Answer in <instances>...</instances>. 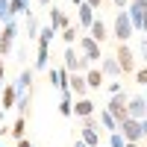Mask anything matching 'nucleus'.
I'll return each mask as SVG.
<instances>
[{"mask_svg":"<svg viewBox=\"0 0 147 147\" xmlns=\"http://www.w3.org/2000/svg\"><path fill=\"white\" fill-rule=\"evenodd\" d=\"M132 32H136V27H132V21H129V15H127V9H118L115 24H112V35L118 38V44H124L127 38H132Z\"/></svg>","mask_w":147,"mask_h":147,"instance_id":"nucleus-1","label":"nucleus"},{"mask_svg":"<svg viewBox=\"0 0 147 147\" xmlns=\"http://www.w3.org/2000/svg\"><path fill=\"white\" fill-rule=\"evenodd\" d=\"M127 103H129V94H127V91L112 94V97H109V103H106L109 115H112V118L118 121V127H121V124H124V121L129 118V112H127Z\"/></svg>","mask_w":147,"mask_h":147,"instance_id":"nucleus-2","label":"nucleus"},{"mask_svg":"<svg viewBox=\"0 0 147 147\" xmlns=\"http://www.w3.org/2000/svg\"><path fill=\"white\" fill-rule=\"evenodd\" d=\"M15 35H18V21L3 24V30H0V59L12 53V47H15Z\"/></svg>","mask_w":147,"mask_h":147,"instance_id":"nucleus-3","label":"nucleus"},{"mask_svg":"<svg viewBox=\"0 0 147 147\" xmlns=\"http://www.w3.org/2000/svg\"><path fill=\"white\" fill-rule=\"evenodd\" d=\"M65 68H68V74H85L91 68V62L85 56H77V50H74V47H65Z\"/></svg>","mask_w":147,"mask_h":147,"instance_id":"nucleus-4","label":"nucleus"},{"mask_svg":"<svg viewBox=\"0 0 147 147\" xmlns=\"http://www.w3.org/2000/svg\"><path fill=\"white\" fill-rule=\"evenodd\" d=\"M80 53L88 59L91 65H97L103 59V47H100V41H94L91 35H82V38H80Z\"/></svg>","mask_w":147,"mask_h":147,"instance_id":"nucleus-5","label":"nucleus"},{"mask_svg":"<svg viewBox=\"0 0 147 147\" xmlns=\"http://www.w3.org/2000/svg\"><path fill=\"white\" fill-rule=\"evenodd\" d=\"M115 59H118V65L124 74H136V53H132V47L124 41V44H118V50H115Z\"/></svg>","mask_w":147,"mask_h":147,"instance_id":"nucleus-6","label":"nucleus"},{"mask_svg":"<svg viewBox=\"0 0 147 147\" xmlns=\"http://www.w3.org/2000/svg\"><path fill=\"white\" fill-rule=\"evenodd\" d=\"M118 132H124L127 141H136V144L144 141V127H141V121H136V118H127L124 124L118 127Z\"/></svg>","mask_w":147,"mask_h":147,"instance_id":"nucleus-7","label":"nucleus"},{"mask_svg":"<svg viewBox=\"0 0 147 147\" xmlns=\"http://www.w3.org/2000/svg\"><path fill=\"white\" fill-rule=\"evenodd\" d=\"M32 80H35V68H24L21 77L15 80V91H18V97L27 94V91H32Z\"/></svg>","mask_w":147,"mask_h":147,"instance_id":"nucleus-8","label":"nucleus"},{"mask_svg":"<svg viewBox=\"0 0 147 147\" xmlns=\"http://www.w3.org/2000/svg\"><path fill=\"white\" fill-rule=\"evenodd\" d=\"M127 112L129 118H136V121H144L147 118V100L138 94V97H129V103H127Z\"/></svg>","mask_w":147,"mask_h":147,"instance_id":"nucleus-9","label":"nucleus"},{"mask_svg":"<svg viewBox=\"0 0 147 147\" xmlns=\"http://www.w3.org/2000/svg\"><path fill=\"white\" fill-rule=\"evenodd\" d=\"M18 103V91H15V82H6L3 91H0V109L3 112H9V109H15Z\"/></svg>","mask_w":147,"mask_h":147,"instance_id":"nucleus-10","label":"nucleus"},{"mask_svg":"<svg viewBox=\"0 0 147 147\" xmlns=\"http://www.w3.org/2000/svg\"><path fill=\"white\" fill-rule=\"evenodd\" d=\"M50 27L56 30V32H62V30H68L71 27V21H68V15L59 6H50Z\"/></svg>","mask_w":147,"mask_h":147,"instance_id":"nucleus-11","label":"nucleus"},{"mask_svg":"<svg viewBox=\"0 0 147 147\" xmlns=\"http://www.w3.org/2000/svg\"><path fill=\"white\" fill-rule=\"evenodd\" d=\"M35 71H44V68H50V44H41L38 41V50H35V62H32Z\"/></svg>","mask_w":147,"mask_h":147,"instance_id":"nucleus-12","label":"nucleus"},{"mask_svg":"<svg viewBox=\"0 0 147 147\" xmlns=\"http://www.w3.org/2000/svg\"><path fill=\"white\" fill-rule=\"evenodd\" d=\"M74 115H77L80 121L82 118H91L94 115V103L88 100V97H77V103H74Z\"/></svg>","mask_w":147,"mask_h":147,"instance_id":"nucleus-13","label":"nucleus"},{"mask_svg":"<svg viewBox=\"0 0 147 147\" xmlns=\"http://www.w3.org/2000/svg\"><path fill=\"white\" fill-rule=\"evenodd\" d=\"M100 71H103V77H121V74H124L115 56H103L100 59Z\"/></svg>","mask_w":147,"mask_h":147,"instance_id":"nucleus-14","label":"nucleus"},{"mask_svg":"<svg viewBox=\"0 0 147 147\" xmlns=\"http://www.w3.org/2000/svg\"><path fill=\"white\" fill-rule=\"evenodd\" d=\"M85 82H88V91H97L103 85V71L97 68V65H91L88 71H85Z\"/></svg>","mask_w":147,"mask_h":147,"instance_id":"nucleus-15","label":"nucleus"},{"mask_svg":"<svg viewBox=\"0 0 147 147\" xmlns=\"http://www.w3.org/2000/svg\"><path fill=\"white\" fill-rule=\"evenodd\" d=\"M88 35H91V38L94 41H106L109 38V27H106V24H103V18H94V24H91V30H88Z\"/></svg>","mask_w":147,"mask_h":147,"instance_id":"nucleus-16","label":"nucleus"},{"mask_svg":"<svg viewBox=\"0 0 147 147\" xmlns=\"http://www.w3.org/2000/svg\"><path fill=\"white\" fill-rule=\"evenodd\" d=\"M71 91L77 97H85L88 94V82H85V74H71Z\"/></svg>","mask_w":147,"mask_h":147,"instance_id":"nucleus-17","label":"nucleus"},{"mask_svg":"<svg viewBox=\"0 0 147 147\" xmlns=\"http://www.w3.org/2000/svg\"><path fill=\"white\" fill-rule=\"evenodd\" d=\"M77 12H80V27L82 30H91V24H94V9L88 6V3H82V6H77Z\"/></svg>","mask_w":147,"mask_h":147,"instance_id":"nucleus-18","label":"nucleus"},{"mask_svg":"<svg viewBox=\"0 0 147 147\" xmlns=\"http://www.w3.org/2000/svg\"><path fill=\"white\" fill-rule=\"evenodd\" d=\"M97 121H100V127L109 132V136H112V132H118V121H115L112 115H109V109H106V106L100 109V118H97Z\"/></svg>","mask_w":147,"mask_h":147,"instance_id":"nucleus-19","label":"nucleus"},{"mask_svg":"<svg viewBox=\"0 0 147 147\" xmlns=\"http://www.w3.org/2000/svg\"><path fill=\"white\" fill-rule=\"evenodd\" d=\"M38 30H41V27H38V18H35V12L30 9V12H27V35H30V41H32V38L38 41Z\"/></svg>","mask_w":147,"mask_h":147,"instance_id":"nucleus-20","label":"nucleus"},{"mask_svg":"<svg viewBox=\"0 0 147 147\" xmlns=\"http://www.w3.org/2000/svg\"><path fill=\"white\" fill-rule=\"evenodd\" d=\"M30 12V0H9V15L18 18V15H27Z\"/></svg>","mask_w":147,"mask_h":147,"instance_id":"nucleus-21","label":"nucleus"},{"mask_svg":"<svg viewBox=\"0 0 147 147\" xmlns=\"http://www.w3.org/2000/svg\"><path fill=\"white\" fill-rule=\"evenodd\" d=\"M9 132H12V138H15V141H21V138H24V132H27V118H21V115H18V121L9 127Z\"/></svg>","mask_w":147,"mask_h":147,"instance_id":"nucleus-22","label":"nucleus"},{"mask_svg":"<svg viewBox=\"0 0 147 147\" xmlns=\"http://www.w3.org/2000/svg\"><path fill=\"white\" fill-rule=\"evenodd\" d=\"M30 100H32V91H27V94H21V97H18L15 109H18V115H21V118H27V109H30Z\"/></svg>","mask_w":147,"mask_h":147,"instance_id":"nucleus-23","label":"nucleus"},{"mask_svg":"<svg viewBox=\"0 0 147 147\" xmlns=\"http://www.w3.org/2000/svg\"><path fill=\"white\" fill-rule=\"evenodd\" d=\"M56 35H59V32L50 27V24H47V27H41V30H38V41H41V44H50Z\"/></svg>","mask_w":147,"mask_h":147,"instance_id":"nucleus-24","label":"nucleus"},{"mask_svg":"<svg viewBox=\"0 0 147 147\" xmlns=\"http://www.w3.org/2000/svg\"><path fill=\"white\" fill-rule=\"evenodd\" d=\"M59 35H62V41H65L68 47H74V41H77V35H80V30H77V27H68V30H62Z\"/></svg>","mask_w":147,"mask_h":147,"instance_id":"nucleus-25","label":"nucleus"},{"mask_svg":"<svg viewBox=\"0 0 147 147\" xmlns=\"http://www.w3.org/2000/svg\"><path fill=\"white\" fill-rule=\"evenodd\" d=\"M106 147H127L124 132H112V136H109V144H106Z\"/></svg>","mask_w":147,"mask_h":147,"instance_id":"nucleus-26","label":"nucleus"},{"mask_svg":"<svg viewBox=\"0 0 147 147\" xmlns=\"http://www.w3.org/2000/svg\"><path fill=\"white\" fill-rule=\"evenodd\" d=\"M0 21H3V24H9V21H15V18L9 15V0H0Z\"/></svg>","mask_w":147,"mask_h":147,"instance_id":"nucleus-27","label":"nucleus"},{"mask_svg":"<svg viewBox=\"0 0 147 147\" xmlns=\"http://www.w3.org/2000/svg\"><path fill=\"white\" fill-rule=\"evenodd\" d=\"M136 82H138V85H144V88H147V65H141V68L136 71Z\"/></svg>","mask_w":147,"mask_h":147,"instance_id":"nucleus-28","label":"nucleus"},{"mask_svg":"<svg viewBox=\"0 0 147 147\" xmlns=\"http://www.w3.org/2000/svg\"><path fill=\"white\" fill-rule=\"evenodd\" d=\"M138 56H141V62L147 65V35L141 38V44H138Z\"/></svg>","mask_w":147,"mask_h":147,"instance_id":"nucleus-29","label":"nucleus"},{"mask_svg":"<svg viewBox=\"0 0 147 147\" xmlns=\"http://www.w3.org/2000/svg\"><path fill=\"white\" fill-rule=\"evenodd\" d=\"M106 91H109V94H121V91H124V82H109Z\"/></svg>","mask_w":147,"mask_h":147,"instance_id":"nucleus-30","label":"nucleus"},{"mask_svg":"<svg viewBox=\"0 0 147 147\" xmlns=\"http://www.w3.org/2000/svg\"><path fill=\"white\" fill-rule=\"evenodd\" d=\"M3 85H6V62L0 59V91H3Z\"/></svg>","mask_w":147,"mask_h":147,"instance_id":"nucleus-31","label":"nucleus"},{"mask_svg":"<svg viewBox=\"0 0 147 147\" xmlns=\"http://www.w3.org/2000/svg\"><path fill=\"white\" fill-rule=\"evenodd\" d=\"M85 3H88L91 9H100V6H103V0H85Z\"/></svg>","mask_w":147,"mask_h":147,"instance_id":"nucleus-32","label":"nucleus"},{"mask_svg":"<svg viewBox=\"0 0 147 147\" xmlns=\"http://www.w3.org/2000/svg\"><path fill=\"white\" fill-rule=\"evenodd\" d=\"M18 147H35V144H32V141H27V138H21V141H18Z\"/></svg>","mask_w":147,"mask_h":147,"instance_id":"nucleus-33","label":"nucleus"},{"mask_svg":"<svg viewBox=\"0 0 147 147\" xmlns=\"http://www.w3.org/2000/svg\"><path fill=\"white\" fill-rule=\"evenodd\" d=\"M129 3H136V6H144V9H147V0H129Z\"/></svg>","mask_w":147,"mask_h":147,"instance_id":"nucleus-34","label":"nucleus"},{"mask_svg":"<svg viewBox=\"0 0 147 147\" xmlns=\"http://www.w3.org/2000/svg\"><path fill=\"white\" fill-rule=\"evenodd\" d=\"M74 147H88V144H85L82 138H77V141H74Z\"/></svg>","mask_w":147,"mask_h":147,"instance_id":"nucleus-35","label":"nucleus"},{"mask_svg":"<svg viewBox=\"0 0 147 147\" xmlns=\"http://www.w3.org/2000/svg\"><path fill=\"white\" fill-rule=\"evenodd\" d=\"M141 127H144V138H147V118H144V121H141Z\"/></svg>","mask_w":147,"mask_h":147,"instance_id":"nucleus-36","label":"nucleus"},{"mask_svg":"<svg viewBox=\"0 0 147 147\" xmlns=\"http://www.w3.org/2000/svg\"><path fill=\"white\" fill-rule=\"evenodd\" d=\"M127 147H141V144H136V141H127Z\"/></svg>","mask_w":147,"mask_h":147,"instance_id":"nucleus-37","label":"nucleus"},{"mask_svg":"<svg viewBox=\"0 0 147 147\" xmlns=\"http://www.w3.org/2000/svg\"><path fill=\"white\" fill-rule=\"evenodd\" d=\"M82 3H85V0H74V6H82Z\"/></svg>","mask_w":147,"mask_h":147,"instance_id":"nucleus-38","label":"nucleus"},{"mask_svg":"<svg viewBox=\"0 0 147 147\" xmlns=\"http://www.w3.org/2000/svg\"><path fill=\"white\" fill-rule=\"evenodd\" d=\"M38 3H41V6H47V3H50V0H38Z\"/></svg>","mask_w":147,"mask_h":147,"instance_id":"nucleus-39","label":"nucleus"},{"mask_svg":"<svg viewBox=\"0 0 147 147\" xmlns=\"http://www.w3.org/2000/svg\"><path fill=\"white\" fill-rule=\"evenodd\" d=\"M3 115H6V112H3V109H0V118H3Z\"/></svg>","mask_w":147,"mask_h":147,"instance_id":"nucleus-40","label":"nucleus"},{"mask_svg":"<svg viewBox=\"0 0 147 147\" xmlns=\"http://www.w3.org/2000/svg\"><path fill=\"white\" fill-rule=\"evenodd\" d=\"M141 97H144V100H147V94H141Z\"/></svg>","mask_w":147,"mask_h":147,"instance_id":"nucleus-41","label":"nucleus"},{"mask_svg":"<svg viewBox=\"0 0 147 147\" xmlns=\"http://www.w3.org/2000/svg\"><path fill=\"white\" fill-rule=\"evenodd\" d=\"M103 3H106V0H103Z\"/></svg>","mask_w":147,"mask_h":147,"instance_id":"nucleus-42","label":"nucleus"},{"mask_svg":"<svg viewBox=\"0 0 147 147\" xmlns=\"http://www.w3.org/2000/svg\"><path fill=\"white\" fill-rule=\"evenodd\" d=\"M100 147H103V144H100Z\"/></svg>","mask_w":147,"mask_h":147,"instance_id":"nucleus-43","label":"nucleus"}]
</instances>
